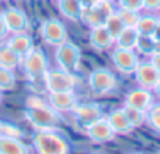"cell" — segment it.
<instances>
[{
	"instance_id": "obj_1",
	"label": "cell",
	"mask_w": 160,
	"mask_h": 154,
	"mask_svg": "<svg viewBox=\"0 0 160 154\" xmlns=\"http://www.w3.org/2000/svg\"><path fill=\"white\" fill-rule=\"evenodd\" d=\"M25 120L35 127L36 131H49V129H57L61 124V116L60 112L52 109L49 102H44L36 98H30L27 101V107L24 110Z\"/></svg>"
},
{
	"instance_id": "obj_2",
	"label": "cell",
	"mask_w": 160,
	"mask_h": 154,
	"mask_svg": "<svg viewBox=\"0 0 160 154\" xmlns=\"http://www.w3.org/2000/svg\"><path fill=\"white\" fill-rule=\"evenodd\" d=\"M33 148L36 154H69V141L57 129L38 131L33 138Z\"/></svg>"
},
{
	"instance_id": "obj_3",
	"label": "cell",
	"mask_w": 160,
	"mask_h": 154,
	"mask_svg": "<svg viewBox=\"0 0 160 154\" xmlns=\"http://www.w3.org/2000/svg\"><path fill=\"white\" fill-rule=\"evenodd\" d=\"M44 85L49 93H61V91H74L78 84V79L64 69H47L44 74Z\"/></svg>"
},
{
	"instance_id": "obj_4",
	"label": "cell",
	"mask_w": 160,
	"mask_h": 154,
	"mask_svg": "<svg viewBox=\"0 0 160 154\" xmlns=\"http://www.w3.org/2000/svg\"><path fill=\"white\" fill-rule=\"evenodd\" d=\"M21 61L24 66V72L30 80L36 82L44 79V74L47 72V57L41 49L33 47Z\"/></svg>"
},
{
	"instance_id": "obj_5",
	"label": "cell",
	"mask_w": 160,
	"mask_h": 154,
	"mask_svg": "<svg viewBox=\"0 0 160 154\" xmlns=\"http://www.w3.org/2000/svg\"><path fill=\"white\" fill-rule=\"evenodd\" d=\"M55 60L60 66V69H64L68 72H75L80 68V60H82V52L80 47L74 43L64 41L63 44L57 46L55 50Z\"/></svg>"
},
{
	"instance_id": "obj_6",
	"label": "cell",
	"mask_w": 160,
	"mask_h": 154,
	"mask_svg": "<svg viewBox=\"0 0 160 154\" xmlns=\"http://www.w3.org/2000/svg\"><path fill=\"white\" fill-rule=\"evenodd\" d=\"M88 85L96 95H108L116 88L118 80H116V75L110 69L98 68V69H93L90 72Z\"/></svg>"
},
{
	"instance_id": "obj_7",
	"label": "cell",
	"mask_w": 160,
	"mask_h": 154,
	"mask_svg": "<svg viewBox=\"0 0 160 154\" xmlns=\"http://www.w3.org/2000/svg\"><path fill=\"white\" fill-rule=\"evenodd\" d=\"M113 11H115V8H113L112 2H98L90 8H83L80 21H83L90 28L101 27V25H105L108 16Z\"/></svg>"
},
{
	"instance_id": "obj_8",
	"label": "cell",
	"mask_w": 160,
	"mask_h": 154,
	"mask_svg": "<svg viewBox=\"0 0 160 154\" xmlns=\"http://www.w3.org/2000/svg\"><path fill=\"white\" fill-rule=\"evenodd\" d=\"M39 33H41L42 41L46 44H49V46H53V47L63 44L64 41H68L66 27L58 19H47V21H44L41 24Z\"/></svg>"
},
{
	"instance_id": "obj_9",
	"label": "cell",
	"mask_w": 160,
	"mask_h": 154,
	"mask_svg": "<svg viewBox=\"0 0 160 154\" xmlns=\"http://www.w3.org/2000/svg\"><path fill=\"white\" fill-rule=\"evenodd\" d=\"M112 61L121 74H133L135 68L140 63V58L133 49L115 47L112 52Z\"/></svg>"
},
{
	"instance_id": "obj_10",
	"label": "cell",
	"mask_w": 160,
	"mask_h": 154,
	"mask_svg": "<svg viewBox=\"0 0 160 154\" xmlns=\"http://www.w3.org/2000/svg\"><path fill=\"white\" fill-rule=\"evenodd\" d=\"M2 16H3L5 25H7V28H8V33H13V35H14V33H24V32H27L28 27H30V22H28L27 14H25L22 10L16 8V7L7 8V10L2 13Z\"/></svg>"
},
{
	"instance_id": "obj_11",
	"label": "cell",
	"mask_w": 160,
	"mask_h": 154,
	"mask_svg": "<svg viewBox=\"0 0 160 154\" xmlns=\"http://www.w3.org/2000/svg\"><path fill=\"white\" fill-rule=\"evenodd\" d=\"M74 116L77 120V123L82 126L83 129L88 127L90 124H93L94 121L101 120L104 116V112H102V107L96 102H88V104H77L74 107Z\"/></svg>"
},
{
	"instance_id": "obj_12",
	"label": "cell",
	"mask_w": 160,
	"mask_h": 154,
	"mask_svg": "<svg viewBox=\"0 0 160 154\" xmlns=\"http://www.w3.org/2000/svg\"><path fill=\"white\" fill-rule=\"evenodd\" d=\"M133 75H135V82L138 84V87L151 90V91L154 85L157 84V80L160 79V74L151 64V61H140L133 71Z\"/></svg>"
},
{
	"instance_id": "obj_13",
	"label": "cell",
	"mask_w": 160,
	"mask_h": 154,
	"mask_svg": "<svg viewBox=\"0 0 160 154\" xmlns=\"http://www.w3.org/2000/svg\"><path fill=\"white\" fill-rule=\"evenodd\" d=\"M85 132H87L88 138L91 141H94V143H107V141H112L116 137V134L113 132V129L108 124L105 116H102L101 120L94 121L88 127H85Z\"/></svg>"
},
{
	"instance_id": "obj_14",
	"label": "cell",
	"mask_w": 160,
	"mask_h": 154,
	"mask_svg": "<svg viewBox=\"0 0 160 154\" xmlns=\"http://www.w3.org/2000/svg\"><path fill=\"white\" fill-rule=\"evenodd\" d=\"M154 104V95L151 90H146V88H133L130 90L126 98H124V105H129V107H135L138 110H143V112H148L151 109V105Z\"/></svg>"
},
{
	"instance_id": "obj_15",
	"label": "cell",
	"mask_w": 160,
	"mask_h": 154,
	"mask_svg": "<svg viewBox=\"0 0 160 154\" xmlns=\"http://www.w3.org/2000/svg\"><path fill=\"white\" fill-rule=\"evenodd\" d=\"M77 95L74 91L49 93V105L57 112H72L77 105Z\"/></svg>"
},
{
	"instance_id": "obj_16",
	"label": "cell",
	"mask_w": 160,
	"mask_h": 154,
	"mask_svg": "<svg viewBox=\"0 0 160 154\" xmlns=\"http://www.w3.org/2000/svg\"><path fill=\"white\" fill-rule=\"evenodd\" d=\"M115 44V38L108 33L105 25L101 27H93L90 32V46L94 50H108Z\"/></svg>"
},
{
	"instance_id": "obj_17",
	"label": "cell",
	"mask_w": 160,
	"mask_h": 154,
	"mask_svg": "<svg viewBox=\"0 0 160 154\" xmlns=\"http://www.w3.org/2000/svg\"><path fill=\"white\" fill-rule=\"evenodd\" d=\"M105 118H107V121H108V124L112 126V129H113L115 134L126 135V134H130V132L133 131V127H132V124L129 123V120H127L126 113L122 112V109H115V110H112Z\"/></svg>"
},
{
	"instance_id": "obj_18",
	"label": "cell",
	"mask_w": 160,
	"mask_h": 154,
	"mask_svg": "<svg viewBox=\"0 0 160 154\" xmlns=\"http://www.w3.org/2000/svg\"><path fill=\"white\" fill-rule=\"evenodd\" d=\"M7 46L11 47V49L21 57V60L35 47V46H33V39H32L30 35H27V32H24V33H14V35L11 36V39L8 41Z\"/></svg>"
},
{
	"instance_id": "obj_19",
	"label": "cell",
	"mask_w": 160,
	"mask_h": 154,
	"mask_svg": "<svg viewBox=\"0 0 160 154\" xmlns=\"http://www.w3.org/2000/svg\"><path fill=\"white\" fill-rule=\"evenodd\" d=\"M0 154H28V148L21 138L0 137Z\"/></svg>"
},
{
	"instance_id": "obj_20",
	"label": "cell",
	"mask_w": 160,
	"mask_h": 154,
	"mask_svg": "<svg viewBox=\"0 0 160 154\" xmlns=\"http://www.w3.org/2000/svg\"><path fill=\"white\" fill-rule=\"evenodd\" d=\"M60 13L69 21H80L83 7L78 0H58Z\"/></svg>"
},
{
	"instance_id": "obj_21",
	"label": "cell",
	"mask_w": 160,
	"mask_h": 154,
	"mask_svg": "<svg viewBox=\"0 0 160 154\" xmlns=\"http://www.w3.org/2000/svg\"><path fill=\"white\" fill-rule=\"evenodd\" d=\"M138 35H146V36H154L157 33V30L160 28L158 25V19L157 16H152V14H144V16H140L137 25H135Z\"/></svg>"
},
{
	"instance_id": "obj_22",
	"label": "cell",
	"mask_w": 160,
	"mask_h": 154,
	"mask_svg": "<svg viewBox=\"0 0 160 154\" xmlns=\"http://www.w3.org/2000/svg\"><path fill=\"white\" fill-rule=\"evenodd\" d=\"M138 36L140 35L135 27H124V30L115 38V44H116V47H121V49H133L135 50Z\"/></svg>"
},
{
	"instance_id": "obj_23",
	"label": "cell",
	"mask_w": 160,
	"mask_h": 154,
	"mask_svg": "<svg viewBox=\"0 0 160 154\" xmlns=\"http://www.w3.org/2000/svg\"><path fill=\"white\" fill-rule=\"evenodd\" d=\"M135 49L143 54V55H152L155 52H160V39L154 36H146V35H140L138 36V41H137V46Z\"/></svg>"
},
{
	"instance_id": "obj_24",
	"label": "cell",
	"mask_w": 160,
	"mask_h": 154,
	"mask_svg": "<svg viewBox=\"0 0 160 154\" xmlns=\"http://www.w3.org/2000/svg\"><path fill=\"white\" fill-rule=\"evenodd\" d=\"M21 64V57L8 46L0 47V66L7 69H16Z\"/></svg>"
},
{
	"instance_id": "obj_25",
	"label": "cell",
	"mask_w": 160,
	"mask_h": 154,
	"mask_svg": "<svg viewBox=\"0 0 160 154\" xmlns=\"http://www.w3.org/2000/svg\"><path fill=\"white\" fill-rule=\"evenodd\" d=\"M122 112L126 113V116H127V120H129V123L132 124L133 129L135 127H140V126H143L146 123V112H143V110H138L135 107L124 105L122 107Z\"/></svg>"
},
{
	"instance_id": "obj_26",
	"label": "cell",
	"mask_w": 160,
	"mask_h": 154,
	"mask_svg": "<svg viewBox=\"0 0 160 154\" xmlns=\"http://www.w3.org/2000/svg\"><path fill=\"white\" fill-rule=\"evenodd\" d=\"M16 87V75L13 69L0 66V91H11Z\"/></svg>"
},
{
	"instance_id": "obj_27",
	"label": "cell",
	"mask_w": 160,
	"mask_h": 154,
	"mask_svg": "<svg viewBox=\"0 0 160 154\" xmlns=\"http://www.w3.org/2000/svg\"><path fill=\"white\" fill-rule=\"evenodd\" d=\"M124 24H122V21L119 19V16L116 14V11H113L110 16H108V19H107V22H105V28L108 30V33L113 36V38H116L122 30H124Z\"/></svg>"
},
{
	"instance_id": "obj_28",
	"label": "cell",
	"mask_w": 160,
	"mask_h": 154,
	"mask_svg": "<svg viewBox=\"0 0 160 154\" xmlns=\"http://www.w3.org/2000/svg\"><path fill=\"white\" fill-rule=\"evenodd\" d=\"M146 123L151 129L160 134V104H152L151 109L146 112Z\"/></svg>"
},
{
	"instance_id": "obj_29",
	"label": "cell",
	"mask_w": 160,
	"mask_h": 154,
	"mask_svg": "<svg viewBox=\"0 0 160 154\" xmlns=\"http://www.w3.org/2000/svg\"><path fill=\"white\" fill-rule=\"evenodd\" d=\"M116 14L119 16V19L122 21V24L126 27H135L138 19H140V13L138 11H132V10H126V8L116 10Z\"/></svg>"
},
{
	"instance_id": "obj_30",
	"label": "cell",
	"mask_w": 160,
	"mask_h": 154,
	"mask_svg": "<svg viewBox=\"0 0 160 154\" xmlns=\"http://www.w3.org/2000/svg\"><path fill=\"white\" fill-rule=\"evenodd\" d=\"M119 8H126V10L140 13L143 10V0H119Z\"/></svg>"
},
{
	"instance_id": "obj_31",
	"label": "cell",
	"mask_w": 160,
	"mask_h": 154,
	"mask_svg": "<svg viewBox=\"0 0 160 154\" xmlns=\"http://www.w3.org/2000/svg\"><path fill=\"white\" fill-rule=\"evenodd\" d=\"M143 10L160 11V0H143Z\"/></svg>"
},
{
	"instance_id": "obj_32",
	"label": "cell",
	"mask_w": 160,
	"mask_h": 154,
	"mask_svg": "<svg viewBox=\"0 0 160 154\" xmlns=\"http://www.w3.org/2000/svg\"><path fill=\"white\" fill-rule=\"evenodd\" d=\"M149 61H151V64H152V66L157 69V72L160 74V52H155V54H152Z\"/></svg>"
},
{
	"instance_id": "obj_33",
	"label": "cell",
	"mask_w": 160,
	"mask_h": 154,
	"mask_svg": "<svg viewBox=\"0 0 160 154\" xmlns=\"http://www.w3.org/2000/svg\"><path fill=\"white\" fill-rule=\"evenodd\" d=\"M7 35H8V28H7V25H5V21H3L2 13H0V39L7 38Z\"/></svg>"
},
{
	"instance_id": "obj_34",
	"label": "cell",
	"mask_w": 160,
	"mask_h": 154,
	"mask_svg": "<svg viewBox=\"0 0 160 154\" xmlns=\"http://www.w3.org/2000/svg\"><path fill=\"white\" fill-rule=\"evenodd\" d=\"M78 2L82 3L83 8H90V7H93L94 3H98V0H78Z\"/></svg>"
},
{
	"instance_id": "obj_35",
	"label": "cell",
	"mask_w": 160,
	"mask_h": 154,
	"mask_svg": "<svg viewBox=\"0 0 160 154\" xmlns=\"http://www.w3.org/2000/svg\"><path fill=\"white\" fill-rule=\"evenodd\" d=\"M152 91H154V93H155V96H157V98L160 99V79H158V80H157V84L154 85Z\"/></svg>"
},
{
	"instance_id": "obj_36",
	"label": "cell",
	"mask_w": 160,
	"mask_h": 154,
	"mask_svg": "<svg viewBox=\"0 0 160 154\" xmlns=\"http://www.w3.org/2000/svg\"><path fill=\"white\" fill-rule=\"evenodd\" d=\"M3 126H5V123H3V121H0V137L3 135Z\"/></svg>"
},
{
	"instance_id": "obj_37",
	"label": "cell",
	"mask_w": 160,
	"mask_h": 154,
	"mask_svg": "<svg viewBox=\"0 0 160 154\" xmlns=\"http://www.w3.org/2000/svg\"><path fill=\"white\" fill-rule=\"evenodd\" d=\"M98 2H113V0H98Z\"/></svg>"
},
{
	"instance_id": "obj_38",
	"label": "cell",
	"mask_w": 160,
	"mask_h": 154,
	"mask_svg": "<svg viewBox=\"0 0 160 154\" xmlns=\"http://www.w3.org/2000/svg\"><path fill=\"white\" fill-rule=\"evenodd\" d=\"M0 104H2V91H0Z\"/></svg>"
},
{
	"instance_id": "obj_39",
	"label": "cell",
	"mask_w": 160,
	"mask_h": 154,
	"mask_svg": "<svg viewBox=\"0 0 160 154\" xmlns=\"http://www.w3.org/2000/svg\"><path fill=\"white\" fill-rule=\"evenodd\" d=\"M157 19H158V25H160V14H158V16H157Z\"/></svg>"
},
{
	"instance_id": "obj_40",
	"label": "cell",
	"mask_w": 160,
	"mask_h": 154,
	"mask_svg": "<svg viewBox=\"0 0 160 154\" xmlns=\"http://www.w3.org/2000/svg\"><path fill=\"white\" fill-rule=\"evenodd\" d=\"M130 154H143V152H130Z\"/></svg>"
},
{
	"instance_id": "obj_41",
	"label": "cell",
	"mask_w": 160,
	"mask_h": 154,
	"mask_svg": "<svg viewBox=\"0 0 160 154\" xmlns=\"http://www.w3.org/2000/svg\"><path fill=\"white\" fill-rule=\"evenodd\" d=\"M155 154H160V151H157V152H155Z\"/></svg>"
}]
</instances>
